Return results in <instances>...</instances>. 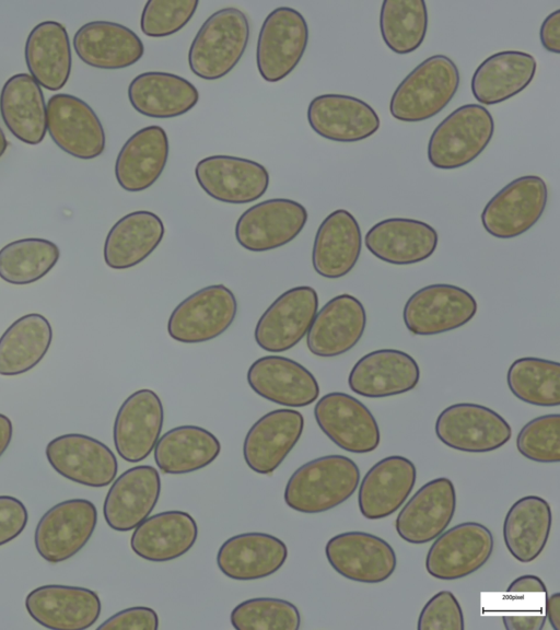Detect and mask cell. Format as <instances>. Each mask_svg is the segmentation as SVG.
Segmentation results:
<instances>
[{"label":"cell","instance_id":"cell-15","mask_svg":"<svg viewBox=\"0 0 560 630\" xmlns=\"http://www.w3.org/2000/svg\"><path fill=\"white\" fill-rule=\"evenodd\" d=\"M45 455L59 475L92 488L108 486L118 470L117 458L107 445L80 433L52 439L46 446Z\"/></svg>","mask_w":560,"mask_h":630},{"label":"cell","instance_id":"cell-2","mask_svg":"<svg viewBox=\"0 0 560 630\" xmlns=\"http://www.w3.org/2000/svg\"><path fill=\"white\" fill-rule=\"evenodd\" d=\"M459 71L445 55H433L411 70L394 91L389 112L405 122L427 120L452 101L459 86Z\"/></svg>","mask_w":560,"mask_h":630},{"label":"cell","instance_id":"cell-48","mask_svg":"<svg viewBox=\"0 0 560 630\" xmlns=\"http://www.w3.org/2000/svg\"><path fill=\"white\" fill-rule=\"evenodd\" d=\"M198 0H149L140 19V28L149 37H165L180 31L195 14Z\"/></svg>","mask_w":560,"mask_h":630},{"label":"cell","instance_id":"cell-41","mask_svg":"<svg viewBox=\"0 0 560 630\" xmlns=\"http://www.w3.org/2000/svg\"><path fill=\"white\" fill-rule=\"evenodd\" d=\"M220 451V441L210 431L197 425H180L159 438L153 455L162 472L179 475L205 468Z\"/></svg>","mask_w":560,"mask_h":630},{"label":"cell","instance_id":"cell-26","mask_svg":"<svg viewBox=\"0 0 560 630\" xmlns=\"http://www.w3.org/2000/svg\"><path fill=\"white\" fill-rule=\"evenodd\" d=\"M249 387L262 398L287 407H305L319 395L315 376L299 362L281 357L265 355L247 371Z\"/></svg>","mask_w":560,"mask_h":630},{"label":"cell","instance_id":"cell-18","mask_svg":"<svg viewBox=\"0 0 560 630\" xmlns=\"http://www.w3.org/2000/svg\"><path fill=\"white\" fill-rule=\"evenodd\" d=\"M25 608L45 628L83 630L98 619L102 604L97 593L86 587L48 584L26 595Z\"/></svg>","mask_w":560,"mask_h":630},{"label":"cell","instance_id":"cell-56","mask_svg":"<svg viewBox=\"0 0 560 630\" xmlns=\"http://www.w3.org/2000/svg\"><path fill=\"white\" fill-rule=\"evenodd\" d=\"M13 435V425L9 417L0 413V457L9 447Z\"/></svg>","mask_w":560,"mask_h":630},{"label":"cell","instance_id":"cell-3","mask_svg":"<svg viewBox=\"0 0 560 630\" xmlns=\"http://www.w3.org/2000/svg\"><path fill=\"white\" fill-rule=\"evenodd\" d=\"M249 38V23L243 11L224 8L200 26L188 50L191 72L203 80L226 75L241 60Z\"/></svg>","mask_w":560,"mask_h":630},{"label":"cell","instance_id":"cell-53","mask_svg":"<svg viewBox=\"0 0 560 630\" xmlns=\"http://www.w3.org/2000/svg\"><path fill=\"white\" fill-rule=\"evenodd\" d=\"M540 42L542 47L549 51L560 52V10L550 13L541 23Z\"/></svg>","mask_w":560,"mask_h":630},{"label":"cell","instance_id":"cell-9","mask_svg":"<svg viewBox=\"0 0 560 630\" xmlns=\"http://www.w3.org/2000/svg\"><path fill=\"white\" fill-rule=\"evenodd\" d=\"M477 308L475 298L465 289L435 283L419 289L407 300L402 319L413 335H436L464 326Z\"/></svg>","mask_w":560,"mask_h":630},{"label":"cell","instance_id":"cell-21","mask_svg":"<svg viewBox=\"0 0 560 630\" xmlns=\"http://www.w3.org/2000/svg\"><path fill=\"white\" fill-rule=\"evenodd\" d=\"M455 509L453 482L445 477L432 479L402 506L396 517V532L410 544L430 542L446 529Z\"/></svg>","mask_w":560,"mask_h":630},{"label":"cell","instance_id":"cell-40","mask_svg":"<svg viewBox=\"0 0 560 630\" xmlns=\"http://www.w3.org/2000/svg\"><path fill=\"white\" fill-rule=\"evenodd\" d=\"M552 513L549 503L537 495L518 499L503 522V539L509 552L520 562L535 560L549 538Z\"/></svg>","mask_w":560,"mask_h":630},{"label":"cell","instance_id":"cell-50","mask_svg":"<svg viewBox=\"0 0 560 630\" xmlns=\"http://www.w3.org/2000/svg\"><path fill=\"white\" fill-rule=\"evenodd\" d=\"M27 521L28 513L22 501L11 495H0V546L15 539Z\"/></svg>","mask_w":560,"mask_h":630},{"label":"cell","instance_id":"cell-31","mask_svg":"<svg viewBox=\"0 0 560 630\" xmlns=\"http://www.w3.org/2000/svg\"><path fill=\"white\" fill-rule=\"evenodd\" d=\"M288 548L273 535L243 533L226 539L218 550L217 564L230 579L249 581L276 573L285 562Z\"/></svg>","mask_w":560,"mask_h":630},{"label":"cell","instance_id":"cell-29","mask_svg":"<svg viewBox=\"0 0 560 630\" xmlns=\"http://www.w3.org/2000/svg\"><path fill=\"white\" fill-rule=\"evenodd\" d=\"M415 464L400 455L382 458L364 475L358 493L361 514L380 520L396 512L416 483Z\"/></svg>","mask_w":560,"mask_h":630},{"label":"cell","instance_id":"cell-1","mask_svg":"<svg viewBox=\"0 0 560 630\" xmlns=\"http://www.w3.org/2000/svg\"><path fill=\"white\" fill-rule=\"evenodd\" d=\"M360 469L343 455H326L300 466L284 488V502L294 511L315 514L338 506L358 488Z\"/></svg>","mask_w":560,"mask_h":630},{"label":"cell","instance_id":"cell-38","mask_svg":"<svg viewBox=\"0 0 560 630\" xmlns=\"http://www.w3.org/2000/svg\"><path fill=\"white\" fill-rule=\"evenodd\" d=\"M25 62L30 75L49 91L60 90L71 72V47L66 27L44 21L30 32L25 43Z\"/></svg>","mask_w":560,"mask_h":630},{"label":"cell","instance_id":"cell-7","mask_svg":"<svg viewBox=\"0 0 560 630\" xmlns=\"http://www.w3.org/2000/svg\"><path fill=\"white\" fill-rule=\"evenodd\" d=\"M308 43V26L295 9L280 7L265 19L257 40L256 62L261 78L278 82L301 61Z\"/></svg>","mask_w":560,"mask_h":630},{"label":"cell","instance_id":"cell-27","mask_svg":"<svg viewBox=\"0 0 560 630\" xmlns=\"http://www.w3.org/2000/svg\"><path fill=\"white\" fill-rule=\"evenodd\" d=\"M419 380L420 368L410 354L397 349H378L355 362L348 384L355 394L380 398L407 393Z\"/></svg>","mask_w":560,"mask_h":630},{"label":"cell","instance_id":"cell-47","mask_svg":"<svg viewBox=\"0 0 560 630\" xmlns=\"http://www.w3.org/2000/svg\"><path fill=\"white\" fill-rule=\"evenodd\" d=\"M516 447L537 463L560 460V415L549 413L528 421L518 432Z\"/></svg>","mask_w":560,"mask_h":630},{"label":"cell","instance_id":"cell-20","mask_svg":"<svg viewBox=\"0 0 560 630\" xmlns=\"http://www.w3.org/2000/svg\"><path fill=\"white\" fill-rule=\"evenodd\" d=\"M163 405L151 389H139L119 407L113 428L118 455L129 463H139L153 451L163 427Z\"/></svg>","mask_w":560,"mask_h":630},{"label":"cell","instance_id":"cell-32","mask_svg":"<svg viewBox=\"0 0 560 630\" xmlns=\"http://www.w3.org/2000/svg\"><path fill=\"white\" fill-rule=\"evenodd\" d=\"M362 247L357 219L345 209L329 213L317 229L313 249L314 270L327 279H339L355 266Z\"/></svg>","mask_w":560,"mask_h":630},{"label":"cell","instance_id":"cell-13","mask_svg":"<svg viewBox=\"0 0 560 630\" xmlns=\"http://www.w3.org/2000/svg\"><path fill=\"white\" fill-rule=\"evenodd\" d=\"M307 211L300 202L273 198L245 210L235 224L237 243L250 252H267L293 241L307 221Z\"/></svg>","mask_w":560,"mask_h":630},{"label":"cell","instance_id":"cell-46","mask_svg":"<svg viewBox=\"0 0 560 630\" xmlns=\"http://www.w3.org/2000/svg\"><path fill=\"white\" fill-rule=\"evenodd\" d=\"M236 630H298L299 609L292 603L273 597H257L240 603L231 612Z\"/></svg>","mask_w":560,"mask_h":630},{"label":"cell","instance_id":"cell-55","mask_svg":"<svg viewBox=\"0 0 560 630\" xmlns=\"http://www.w3.org/2000/svg\"><path fill=\"white\" fill-rule=\"evenodd\" d=\"M545 615L555 630H560V593H553L545 602Z\"/></svg>","mask_w":560,"mask_h":630},{"label":"cell","instance_id":"cell-11","mask_svg":"<svg viewBox=\"0 0 560 630\" xmlns=\"http://www.w3.org/2000/svg\"><path fill=\"white\" fill-rule=\"evenodd\" d=\"M493 550V536L476 522L457 524L440 534L425 557L428 573L439 580L466 578L481 568Z\"/></svg>","mask_w":560,"mask_h":630},{"label":"cell","instance_id":"cell-37","mask_svg":"<svg viewBox=\"0 0 560 630\" xmlns=\"http://www.w3.org/2000/svg\"><path fill=\"white\" fill-rule=\"evenodd\" d=\"M164 232L162 219L151 211L138 210L124 215L105 238V264L116 270L140 264L159 246Z\"/></svg>","mask_w":560,"mask_h":630},{"label":"cell","instance_id":"cell-10","mask_svg":"<svg viewBox=\"0 0 560 630\" xmlns=\"http://www.w3.org/2000/svg\"><path fill=\"white\" fill-rule=\"evenodd\" d=\"M435 434L446 446L468 453H487L512 436L510 424L494 410L478 404L446 407L435 421Z\"/></svg>","mask_w":560,"mask_h":630},{"label":"cell","instance_id":"cell-39","mask_svg":"<svg viewBox=\"0 0 560 630\" xmlns=\"http://www.w3.org/2000/svg\"><path fill=\"white\" fill-rule=\"evenodd\" d=\"M0 113L16 139L27 144L44 140L46 103L39 84L30 74L18 73L5 81L0 93Z\"/></svg>","mask_w":560,"mask_h":630},{"label":"cell","instance_id":"cell-22","mask_svg":"<svg viewBox=\"0 0 560 630\" xmlns=\"http://www.w3.org/2000/svg\"><path fill=\"white\" fill-rule=\"evenodd\" d=\"M161 492L159 471L150 465H138L114 479L104 500L107 525L117 532L135 529L153 511Z\"/></svg>","mask_w":560,"mask_h":630},{"label":"cell","instance_id":"cell-25","mask_svg":"<svg viewBox=\"0 0 560 630\" xmlns=\"http://www.w3.org/2000/svg\"><path fill=\"white\" fill-rule=\"evenodd\" d=\"M311 128L320 137L338 142H355L374 135L380 117L366 102L350 95L323 94L307 107Z\"/></svg>","mask_w":560,"mask_h":630},{"label":"cell","instance_id":"cell-54","mask_svg":"<svg viewBox=\"0 0 560 630\" xmlns=\"http://www.w3.org/2000/svg\"><path fill=\"white\" fill-rule=\"evenodd\" d=\"M506 592L509 594L541 593L546 595L547 587L538 576L525 574L513 580Z\"/></svg>","mask_w":560,"mask_h":630},{"label":"cell","instance_id":"cell-28","mask_svg":"<svg viewBox=\"0 0 560 630\" xmlns=\"http://www.w3.org/2000/svg\"><path fill=\"white\" fill-rule=\"evenodd\" d=\"M364 243L376 258L393 265L428 259L436 249L438 232L430 224L409 218H388L374 224Z\"/></svg>","mask_w":560,"mask_h":630},{"label":"cell","instance_id":"cell-5","mask_svg":"<svg viewBox=\"0 0 560 630\" xmlns=\"http://www.w3.org/2000/svg\"><path fill=\"white\" fill-rule=\"evenodd\" d=\"M547 200L548 188L541 177H517L487 202L481 212L482 226L498 238L520 236L540 219Z\"/></svg>","mask_w":560,"mask_h":630},{"label":"cell","instance_id":"cell-16","mask_svg":"<svg viewBox=\"0 0 560 630\" xmlns=\"http://www.w3.org/2000/svg\"><path fill=\"white\" fill-rule=\"evenodd\" d=\"M319 429L340 448L355 454L373 452L380 444L377 422L369 408L355 397L332 392L314 407Z\"/></svg>","mask_w":560,"mask_h":630},{"label":"cell","instance_id":"cell-44","mask_svg":"<svg viewBox=\"0 0 560 630\" xmlns=\"http://www.w3.org/2000/svg\"><path fill=\"white\" fill-rule=\"evenodd\" d=\"M428 30L423 0H385L380 12V31L385 45L398 55L418 49Z\"/></svg>","mask_w":560,"mask_h":630},{"label":"cell","instance_id":"cell-4","mask_svg":"<svg viewBox=\"0 0 560 630\" xmlns=\"http://www.w3.org/2000/svg\"><path fill=\"white\" fill-rule=\"evenodd\" d=\"M494 120L479 104H465L448 114L428 142V160L441 170H454L472 162L490 143Z\"/></svg>","mask_w":560,"mask_h":630},{"label":"cell","instance_id":"cell-34","mask_svg":"<svg viewBox=\"0 0 560 630\" xmlns=\"http://www.w3.org/2000/svg\"><path fill=\"white\" fill-rule=\"evenodd\" d=\"M168 139L161 126L136 131L120 149L115 176L119 186L130 192L142 191L161 176L168 158Z\"/></svg>","mask_w":560,"mask_h":630},{"label":"cell","instance_id":"cell-23","mask_svg":"<svg viewBox=\"0 0 560 630\" xmlns=\"http://www.w3.org/2000/svg\"><path fill=\"white\" fill-rule=\"evenodd\" d=\"M365 326L363 304L353 295L339 294L316 313L306 334V346L316 357H338L359 342Z\"/></svg>","mask_w":560,"mask_h":630},{"label":"cell","instance_id":"cell-49","mask_svg":"<svg viewBox=\"0 0 560 630\" xmlns=\"http://www.w3.org/2000/svg\"><path fill=\"white\" fill-rule=\"evenodd\" d=\"M462 607L450 591L434 594L423 606L418 618V630H463Z\"/></svg>","mask_w":560,"mask_h":630},{"label":"cell","instance_id":"cell-24","mask_svg":"<svg viewBox=\"0 0 560 630\" xmlns=\"http://www.w3.org/2000/svg\"><path fill=\"white\" fill-rule=\"evenodd\" d=\"M304 418L294 409H276L259 418L248 430L243 456L255 472L275 471L300 440Z\"/></svg>","mask_w":560,"mask_h":630},{"label":"cell","instance_id":"cell-35","mask_svg":"<svg viewBox=\"0 0 560 630\" xmlns=\"http://www.w3.org/2000/svg\"><path fill=\"white\" fill-rule=\"evenodd\" d=\"M537 69L534 56L525 51L504 50L486 58L471 78V92L482 105L502 103L525 90Z\"/></svg>","mask_w":560,"mask_h":630},{"label":"cell","instance_id":"cell-8","mask_svg":"<svg viewBox=\"0 0 560 630\" xmlns=\"http://www.w3.org/2000/svg\"><path fill=\"white\" fill-rule=\"evenodd\" d=\"M97 523V510L86 499H68L51 506L38 521L34 544L50 563L66 561L90 540Z\"/></svg>","mask_w":560,"mask_h":630},{"label":"cell","instance_id":"cell-57","mask_svg":"<svg viewBox=\"0 0 560 630\" xmlns=\"http://www.w3.org/2000/svg\"><path fill=\"white\" fill-rule=\"evenodd\" d=\"M8 147V141L5 139V136L2 131V129L0 128V158L3 155V153L5 152Z\"/></svg>","mask_w":560,"mask_h":630},{"label":"cell","instance_id":"cell-14","mask_svg":"<svg viewBox=\"0 0 560 630\" xmlns=\"http://www.w3.org/2000/svg\"><path fill=\"white\" fill-rule=\"evenodd\" d=\"M318 311V295L308 285L291 288L262 313L255 327L257 345L269 352L290 350L306 336Z\"/></svg>","mask_w":560,"mask_h":630},{"label":"cell","instance_id":"cell-12","mask_svg":"<svg viewBox=\"0 0 560 630\" xmlns=\"http://www.w3.org/2000/svg\"><path fill=\"white\" fill-rule=\"evenodd\" d=\"M46 128L52 141L68 154L91 160L105 149V131L95 112L81 98L59 93L46 105Z\"/></svg>","mask_w":560,"mask_h":630},{"label":"cell","instance_id":"cell-51","mask_svg":"<svg viewBox=\"0 0 560 630\" xmlns=\"http://www.w3.org/2000/svg\"><path fill=\"white\" fill-rule=\"evenodd\" d=\"M159 617L154 609L144 606L130 607L106 619L97 629L106 630H156Z\"/></svg>","mask_w":560,"mask_h":630},{"label":"cell","instance_id":"cell-52","mask_svg":"<svg viewBox=\"0 0 560 630\" xmlns=\"http://www.w3.org/2000/svg\"><path fill=\"white\" fill-rule=\"evenodd\" d=\"M508 630H540L546 622V615L540 608L534 610L509 611L502 616Z\"/></svg>","mask_w":560,"mask_h":630},{"label":"cell","instance_id":"cell-6","mask_svg":"<svg viewBox=\"0 0 560 630\" xmlns=\"http://www.w3.org/2000/svg\"><path fill=\"white\" fill-rule=\"evenodd\" d=\"M237 312L234 293L223 284L205 287L184 299L171 313L167 331L183 343L212 340L233 323Z\"/></svg>","mask_w":560,"mask_h":630},{"label":"cell","instance_id":"cell-36","mask_svg":"<svg viewBox=\"0 0 560 630\" xmlns=\"http://www.w3.org/2000/svg\"><path fill=\"white\" fill-rule=\"evenodd\" d=\"M128 98L141 115L172 118L189 112L198 103L199 92L183 77L148 71L140 73L129 83Z\"/></svg>","mask_w":560,"mask_h":630},{"label":"cell","instance_id":"cell-33","mask_svg":"<svg viewBox=\"0 0 560 630\" xmlns=\"http://www.w3.org/2000/svg\"><path fill=\"white\" fill-rule=\"evenodd\" d=\"M198 526L184 511H164L148 516L133 530L130 546L140 558L165 562L185 555L196 542Z\"/></svg>","mask_w":560,"mask_h":630},{"label":"cell","instance_id":"cell-30","mask_svg":"<svg viewBox=\"0 0 560 630\" xmlns=\"http://www.w3.org/2000/svg\"><path fill=\"white\" fill-rule=\"evenodd\" d=\"M73 48L86 65L105 70L124 69L141 59L144 46L140 37L125 25L92 21L73 36Z\"/></svg>","mask_w":560,"mask_h":630},{"label":"cell","instance_id":"cell-43","mask_svg":"<svg viewBox=\"0 0 560 630\" xmlns=\"http://www.w3.org/2000/svg\"><path fill=\"white\" fill-rule=\"evenodd\" d=\"M59 257V247L49 240L13 241L0 249V278L19 285L36 282L55 267Z\"/></svg>","mask_w":560,"mask_h":630},{"label":"cell","instance_id":"cell-17","mask_svg":"<svg viewBox=\"0 0 560 630\" xmlns=\"http://www.w3.org/2000/svg\"><path fill=\"white\" fill-rule=\"evenodd\" d=\"M332 569L346 579L381 583L396 569V553L383 538L364 532H346L331 537L325 547Z\"/></svg>","mask_w":560,"mask_h":630},{"label":"cell","instance_id":"cell-19","mask_svg":"<svg viewBox=\"0 0 560 630\" xmlns=\"http://www.w3.org/2000/svg\"><path fill=\"white\" fill-rule=\"evenodd\" d=\"M195 176L203 191L226 203H248L264 196L269 173L258 162L230 155H211L200 160Z\"/></svg>","mask_w":560,"mask_h":630},{"label":"cell","instance_id":"cell-45","mask_svg":"<svg viewBox=\"0 0 560 630\" xmlns=\"http://www.w3.org/2000/svg\"><path fill=\"white\" fill-rule=\"evenodd\" d=\"M506 382L520 400L544 407L560 404V364L547 359L525 357L509 368Z\"/></svg>","mask_w":560,"mask_h":630},{"label":"cell","instance_id":"cell-42","mask_svg":"<svg viewBox=\"0 0 560 630\" xmlns=\"http://www.w3.org/2000/svg\"><path fill=\"white\" fill-rule=\"evenodd\" d=\"M52 341L48 319L30 313L14 320L0 337V375L16 376L35 368Z\"/></svg>","mask_w":560,"mask_h":630}]
</instances>
